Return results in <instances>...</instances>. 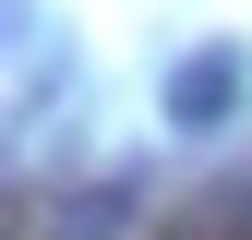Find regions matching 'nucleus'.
I'll list each match as a JSON object with an SVG mask.
<instances>
[{
    "label": "nucleus",
    "instance_id": "f257e3e1",
    "mask_svg": "<svg viewBox=\"0 0 252 240\" xmlns=\"http://www.w3.org/2000/svg\"><path fill=\"white\" fill-rule=\"evenodd\" d=\"M240 96H252V48H240V36H216V48H192V60L168 72V120H180V132L240 120Z\"/></svg>",
    "mask_w": 252,
    "mask_h": 240
},
{
    "label": "nucleus",
    "instance_id": "f03ea898",
    "mask_svg": "<svg viewBox=\"0 0 252 240\" xmlns=\"http://www.w3.org/2000/svg\"><path fill=\"white\" fill-rule=\"evenodd\" d=\"M144 204V180L120 168V180H84V192H60L48 204V240H120V216Z\"/></svg>",
    "mask_w": 252,
    "mask_h": 240
},
{
    "label": "nucleus",
    "instance_id": "7ed1b4c3",
    "mask_svg": "<svg viewBox=\"0 0 252 240\" xmlns=\"http://www.w3.org/2000/svg\"><path fill=\"white\" fill-rule=\"evenodd\" d=\"M156 240H252V180H216L180 216H156Z\"/></svg>",
    "mask_w": 252,
    "mask_h": 240
}]
</instances>
